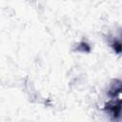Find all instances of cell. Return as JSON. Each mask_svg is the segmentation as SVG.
<instances>
[{
  "mask_svg": "<svg viewBox=\"0 0 122 122\" xmlns=\"http://www.w3.org/2000/svg\"><path fill=\"white\" fill-rule=\"evenodd\" d=\"M103 110L109 113L112 120H120L122 117V99H112L106 102Z\"/></svg>",
  "mask_w": 122,
  "mask_h": 122,
  "instance_id": "1",
  "label": "cell"
},
{
  "mask_svg": "<svg viewBox=\"0 0 122 122\" xmlns=\"http://www.w3.org/2000/svg\"><path fill=\"white\" fill-rule=\"evenodd\" d=\"M121 92H122V80L118 78L112 79L110 83V87L108 90V95L111 98H114Z\"/></svg>",
  "mask_w": 122,
  "mask_h": 122,
  "instance_id": "2",
  "label": "cell"
},
{
  "mask_svg": "<svg viewBox=\"0 0 122 122\" xmlns=\"http://www.w3.org/2000/svg\"><path fill=\"white\" fill-rule=\"evenodd\" d=\"M111 47L116 53H122V42L119 40H113L111 43Z\"/></svg>",
  "mask_w": 122,
  "mask_h": 122,
  "instance_id": "3",
  "label": "cell"
},
{
  "mask_svg": "<svg viewBox=\"0 0 122 122\" xmlns=\"http://www.w3.org/2000/svg\"><path fill=\"white\" fill-rule=\"evenodd\" d=\"M76 51H82V52H90L91 47H90L89 44H87L86 42L82 41V42H80V43L78 44V46H77V48H76Z\"/></svg>",
  "mask_w": 122,
  "mask_h": 122,
  "instance_id": "4",
  "label": "cell"
}]
</instances>
